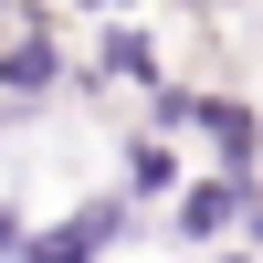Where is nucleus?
<instances>
[{"label": "nucleus", "mask_w": 263, "mask_h": 263, "mask_svg": "<svg viewBox=\"0 0 263 263\" xmlns=\"http://www.w3.org/2000/svg\"><path fill=\"white\" fill-rule=\"evenodd\" d=\"M63 95H74V21L53 0H21L11 32H0V137H21L32 116H53Z\"/></svg>", "instance_id": "obj_1"}, {"label": "nucleus", "mask_w": 263, "mask_h": 263, "mask_svg": "<svg viewBox=\"0 0 263 263\" xmlns=\"http://www.w3.org/2000/svg\"><path fill=\"white\" fill-rule=\"evenodd\" d=\"M263 200V168H211V158H190V179L158 200V232L179 253H221L232 232H242V211Z\"/></svg>", "instance_id": "obj_2"}, {"label": "nucleus", "mask_w": 263, "mask_h": 263, "mask_svg": "<svg viewBox=\"0 0 263 263\" xmlns=\"http://www.w3.org/2000/svg\"><path fill=\"white\" fill-rule=\"evenodd\" d=\"M137 221H147L137 200H116V190H84V200H63L53 221H32L21 263H105V253H126V242H137Z\"/></svg>", "instance_id": "obj_3"}, {"label": "nucleus", "mask_w": 263, "mask_h": 263, "mask_svg": "<svg viewBox=\"0 0 263 263\" xmlns=\"http://www.w3.org/2000/svg\"><path fill=\"white\" fill-rule=\"evenodd\" d=\"M190 158L263 168V105L242 95V84H200V95H190Z\"/></svg>", "instance_id": "obj_4"}, {"label": "nucleus", "mask_w": 263, "mask_h": 263, "mask_svg": "<svg viewBox=\"0 0 263 263\" xmlns=\"http://www.w3.org/2000/svg\"><path fill=\"white\" fill-rule=\"evenodd\" d=\"M179 179H190V147H179V137H158V126H126V137H116V179H105L116 200L158 211V200H168Z\"/></svg>", "instance_id": "obj_5"}, {"label": "nucleus", "mask_w": 263, "mask_h": 263, "mask_svg": "<svg viewBox=\"0 0 263 263\" xmlns=\"http://www.w3.org/2000/svg\"><path fill=\"white\" fill-rule=\"evenodd\" d=\"M21 242H32V211H21V190H0V263H21Z\"/></svg>", "instance_id": "obj_6"}, {"label": "nucleus", "mask_w": 263, "mask_h": 263, "mask_svg": "<svg viewBox=\"0 0 263 263\" xmlns=\"http://www.w3.org/2000/svg\"><path fill=\"white\" fill-rule=\"evenodd\" d=\"M63 21H116V11H137V0H53Z\"/></svg>", "instance_id": "obj_7"}, {"label": "nucleus", "mask_w": 263, "mask_h": 263, "mask_svg": "<svg viewBox=\"0 0 263 263\" xmlns=\"http://www.w3.org/2000/svg\"><path fill=\"white\" fill-rule=\"evenodd\" d=\"M232 242H253V253H263V200H253V211H242V232H232Z\"/></svg>", "instance_id": "obj_8"}, {"label": "nucleus", "mask_w": 263, "mask_h": 263, "mask_svg": "<svg viewBox=\"0 0 263 263\" xmlns=\"http://www.w3.org/2000/svg\"><path fill=\"white\" fill-rule=\"evenodd\" d=\"M211 263H263V253H253V242H221V253H211Z\"/></svg>", "instance_id": "obj_9"}, {"label": "nucleus", "mask_w": 263, "mask_h": 263, "mask_svg": "<svg viewBox=\"0 0 263 263\" xmlns=\"http://www.w3.org/2000/svg\"><path fill=\"white\" fill-rule=\"evenodd\" d=\"M11 11H21V0H0V32H11Z\"/></svg>", "instance_id": "obj_10"}]
</instances>
